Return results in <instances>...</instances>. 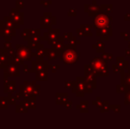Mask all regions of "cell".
<instances>
[{
    "mask_svg": "<svg viewBox=\"0 0 130 129\" xmlns=\"http://www.w3.org/2000/svg\"><path fill=\"white\" fill-rule=\"evenodd\" d=\"M15 107V112L17 113H27V112H28V108L23 103H20V104H17Z\"/></svg>",
    "mask_w": 130,
    "mask_h": 129,
    "instance_id": "603a6c76",
    "label": "cell"
},
{
    "mask_svg": "<svg viewBox=\"0 0 130 129\" xmlns=\"http://www.w3.org/2000/svg\"><path fill=\"white\" fill-rule=\"evenodd\" d=\"M73 84H74V82H71V81H66L65 82V88H73Z\"/></svg>",
    "mask_w": 130,
    "mask_h": 129,
    "instance_id": "f35d334b",
    "label": "cell"
},
{
    "mask_svg": "<svg viewBox=\"0 0 130 129\" xmlns=\"http://www.w3.org/2000/svg\"><path fill=\"white\" fill-rule=\"evenodd\" d=\"M36 97H34V96H31V97H23V99L21 100L20 103L25 104L28 109L35 110V109L36 108Z\"/></svg>",
    "mask_w": 130,
    "mask_h": 129,
    "instance_id": "5bb4252c",
    "label": "cell"
},
{
    "mask_svg": "<svg viewBox=\"0 0 130 129\" xmlns=\"http://www.w3.org/2000/svg\"><path fill=\"white\" fill-rule=\"evenodd\" d=\"M60 58L66 65L74 64L78 60V54L76 51L75 46L70 44L65 45L63 50L61 51V54H60Z\"/></svg>",
    "mask_w": 130,
    "mask_h": 129,
    "instance_id": "6da1fadb",
    "label": "cell"
},
{
    "mask_svg": "<svg viewBox=\"0 0 130 129\" xmlns=\"http://www.w3.org/2000/svg\"><path fill=\"white\" fill-rule=\"evenodd\" d=\"M76 15V11L74 9L71 8L68 12V16H71V17H74V16Z\"/></svg>",
    "mask_w": 130,
    "mask_h": 129,
    "instance_id": "74e56055",
    "label": "cell"
},
{
    "mask_svg": "<svg viewBox=\"0 0 130 129\" xmlns=\"http://www.w3.org/2000/svg\"><path fill=\"white\" fill-rule=\"evenodd\" d=\"M58 39H59V29H52V28L48 29V32H45L43 37H41V40L48 41V43L51 45L55 44Z\"/></svg>",
    "mask_w": 130,
    "mask_h": 129,
    "instance_id": "ba28073f",
    "label": "cell"
},
{
    "mask_svg": "<svg viewBox=\"0 0 130 129\" xmlns=\"http://www.w3.org/2000/svg\"><path fill=\"white\" fill-rule=\"evenodd\" d=\"M20 75H21L20 65H18L13 61H12L4 69V78L5 79H8L9 77H20Z\"/></svg>",
    "mask_w": 130,
    "mask_h": 129,
    "instance_id": "8992f818",
    "label": "cell"
},
{
    "mask_svg": "<svg viewBox=\"0 0 130 129\" xmlns=\"http://www.w3.org/2000/svg\"><path fill=\"white\" fill-rule=\"evenodd\" d=\"M7 54H8L9 56H10L11 58H12L13 56H15L16 55V50L15 49H10V50H7Z\"/></svg>",
    "mask_w": 130,
    "mask_h": 129,
    "instance_id": "836d02e7",
    "label": "cell"
},
{
    "mask_svg": "<svg viewBox=\"0 0 130 129\" xmlns=\"http://www.w3.org/2000/svg\"><path fill=\"white\" fill-rule=\"evenodd\" d=\"M9 17L15 23L19 25L24 24V13L20 11V9L18 8H13L12 10V12L9 13Z\"/></svg>",
    "mask_w": 130,
    "mask_h": 129,
    "instance_id": "30bf717a",
    "label": "cell"
},
{
    "mask_svg": "<svg viewBox=\"0 0 130 129\" xmlns=\"http://www.w3.org/2000/svg\"><path fill=\"white\" fill-rule=\"evenodd\" d=\"M40 41H41V37L40 35H35V36H30L29 39L27 40V43H28V46L30 47L33 50H36V49L40 48V47H43V44H40Z\"/></svg>",
    "mask_w": 130,
    "mask_h": 129,
    "instance_id": "4fadbf2b",
    "label": "cell"
},
{
    "mask_svg": "<svg viewBox=\"0 0 130 129\" xmlns=\"http://www.w3.org/2000/svg\"><path fill=\"white\" fill-rule=\"evenodd\" d=\"M6 100L8 102L9 105H14L16 103V101H18L15 97H12V93L8 94V96L6 97Z\"/></svg>",
    "mask_w": 130,
    "mask_h": 129,
    "instance_id": "484cf974",
    "label": "cell"
},
{
    "mask_svg": "<svg viewBox=\"0 0 130 129\" xmlns=\"http://www.w3.org/2000/svg\"><path fill=\"white\" fill-rule=\"evenodd\" d=\"M40 4L43 5H44L45 7H48L50 5H52V1H51V0H48V1H44V0H41L40 1Z\"/></svg>",
    "mask_w": 130,
    "mask_h": 129,
    "instance_id": "d590c367",
    "label": "cell"
},
{
    "mask_svg": "<svg viewBox=\"0 0 130 129\" xmlns=\"http://www.w3.org/2000/svg\"><path fill=\"white\" fill-rule=\"evenodd\" d=\"M64 106H65L67 109L71 108V106H72V102H70V101H68V100H67V101L64 103Z\"/></svg>",
    "mask_w": 130,
    "mask_h": 129,
    "instance_id": "ab89813d",
    "label": "cell"
},
{
    "mask_svg": "<svg viewBox=\"0 0 130 129\" xmlns=\"http://www.w3.org/2000/svg\"><path fill=\"white\" fill-rule=\"evenodd\" d=\"M15 50L16 54L25 61H32V59L35 58V52L33 51V49H31L28 45L24 46V45L17 44L15 46Z\"/></svg>",
    "mask_w": 130,
    "mask_h": 129,
    "instance_id": "277c9868",
    "label": "cell"
},
{
    "mask_svg": "<svg viewBox=\"0 0 130 129\" xmlns=\"http://www.w3.org/2000/svg\"><path fill=\"white\" fill-rule=\"evenodd\" d=\"M59 68V65H52V67H51V69H52V72H56V70L57 69H58Z\"/></svg>",
    "mask_w": 130,
    "mask_h": 129,
    "instance_id": "b9f144b4",
    "label": "cell"
},
{
    "mask_svg": "<svg viewBox=\"0 0 130 129\" xmlns=\"http://www.w3.org/2000/svg\"><path fill=\"white\" fill-rule=\"evenodd\" d=\"M35 59H37V60H44L45 59L44 46L36 49V51H35Z\"/></svg>",
    "mask_w": 130,
    "mask_h": 129,
    "instance_id": "44dd1931",
    "label": "cell"
},
{
    "mask_svg": "<svg viewBox=\"0 0 130 129\" xmlns=\"http://www.w3.org/2000/svg\"><path fill=\"white\" fill-rule=\"evenodd\" d=\"M5 26L10 28H14V29H19V28H21V25L14 22V21L9 17V15L5 16L3 21H0V28H1V27H5Z\"/></svg>",
    "mask_w": 130,
    "mask_h": 129,
    "instance_id": "7c38bea8",
    "label": "cell"
},
{
    "mask_svg": "<svg viewBox=\"0 0 130 129\" xmlns=\"http://www.w3.org/2000/svg\"><path fill=\"white\" fill-rule=\"evenodd\" d=\"M15 4H16V8L18 9H22L24 7V1L23 0H17Z\"/></svg>",
    "mask_w": 130,
    "mask_h": 129,
    "instance_id": "4dcf8cb0",
    "label": "cell"
},
{
    "mask_svg": "<svg viewBox=\"0 0 130 129\" xmlns=\"http://www.w3.org/2000/svg\"><path fill=\"white\" fill-rule=\"evenodd\" d=\"M40 86L36 84V81H24L20 86V92L24 97H38L39 96Z\"/></svg>",
    "mask_w": 130,
    "mask_h": 129,
    "instance_id": "7a4b0ae2",
    "label": "cell"
},
{
    "mask_svg": "<svg viewBox=\"0 0 130 129\" xmlns=\"http://www.w3.org/2000/svg\"><path fill=\"white\" fill-rule=\"evenodd\" d=\"M48 69H43V70L37 71L36 72V81H48Z\"/></svg>",
    "mask_w": 130,
    "mask_h": 129,
    "instance_id": "e0dca14e",
    "label": "cell"
},
{
    "mask_svg": "<svg viewBox=\"0 0 130 129\" xmlns=\"http://www.w3.org/2000/svg\"><path fill=\"white\" fill-rule=\"evenodd\" d=\"M90 67L98 75L106 76L108 74V66L103 59L96 58L90 62Z\"/></svg>",
    "mask_w": 130,
    "mask_h": 129,
    "instance_id": "3957f363",
    "label": "cell"
},
{
    "mask_svg": "<svg viewBox=\"0 0 130 129\" xmlns=\"http://www.w3.org/2000/svg\"><path fill=\"white\" fill-rule=\"evenodd\" d=\"M64 40H65V38H62V37H59V39L58 40V41L56 42V43L55 44L52 45V48L54 49L56 51H58L59 54H61V51L63 50L64 47H65V44H64Z\"/></svg>",
    "mask_w": 130,
    "mask_h": 129,
    "instance_id": "ffe728a7",
    "label": "cell"
},
{
    "mask_svg": "<svg viewBox=\"0 0 130 129\" xmlns=\"http://www.w3.org/2000/svg\"><path fill=\"white\" fill-rule=\"evenodd\" d=\"M9 106V103L6 100V97H0V109H7Z\"/></svg>",
    "mask_w": 130,
    "mask_h": 129,
    "instance_id": "d4e9b609",
    "label": "cell"
},
{
    "mask_svg": "<svg viewBox=\"0 0 130 129\" xmlns=\"http://www.w3.org/2000/svg\"><path fill=\"white\" fill-rule=\"evenodd\" d=\"M125 103H126V104H130V90L126 93V96H125Z\"/></svg>",
    "mask_w": 130,
    "mask_h": 129,
    "instance_id": "e575fe53",
    "label": "cell"
},
{
    "mask_svg": "<svg viewBox=\"0 0 130 129\" xmlns=\"http://www.w3.org/2000/svg\"><path fill=\"white\" fill-rule=\"evenodd\" d=\"M5 51H6V50H5V48H4V49H1V48H0V55H1V54L3 53V52H5Z\"/></svg>",
    "mask_w": 130,
    "mask_h": 129,
    "instance_id": "7bdbcfd3",
    "label": "cell"
},
{
    "mask_svg": "<svg viewBox=\"0 0 130 129\" xmlns=\"http://www.w3.org/2000/svg\"><path fill=\"white\" fill-rule=\"evenodd\" d=\"M71 37H72V33H65V34H64V38H65V39L68 40L69 38H71Z\"/></svg>",
    "mask_w": 130,
    "mask_h": 129,
    "instance_id": "60d3db41",
    "label": "cell"
},
{
    "mask_svg": "<svg viewBox=\"0 0 130 129\" xmlns=\"http://www.w3.org/2000/svg\"><path fill=\"white\" fill-rule=\"evenodd\" d=\"M53 24H56V17L52 16V12H44L43 16L40 17V27L44 29L52 28Z\"/></svg>",
    "mask_w": 130,
    "mask_h": 129,
    "instance_id": "52a82bcc",
    "label": "cell"
},
{
    "mask_svg": "<svg viewBox=\"0 0 130 129\" xmlns=\"http://www.w3.org/2000/svg\"><path fill=\"white\" fill-rule=\"evenodd\" d=\"M31 72H36L37 71L43 70V69H51L52 65L48 64V61L45 60H35L31 61Z\"/></svg>",
    "mask_w": 130,
    "mask_h": 129,
    "instance_id": "9c48e42d",
    "label": "cell"
},
{
    "mask_svg": "<svg viewBox=\"0 0 130 129\" xmlns=\"http://www.w3.org/2000/svg\"><path fill=\"white\" fill-rule=\"evenodd\" d=\"M44 54H45V58L48 59V61L51 60H54L56 59L58 56H60V54L58 51L54 50V49H44Z\"/></svg>",
    "mask_w": 130,
    "mask_h": 129,
    "instance_id": "ac0fdd59",
    "label": "cell"
},
{
    "mask_svg": "<svg viewBox=\"0 0 130 129\" xmlns=\"http://www.w3.org/2000/svg\"><path fill=\"white\" fill-rule=\"evenodd\" d=\"M67 94L66 93H58L56 96V103L58 105L60 104H64L67 101Z\"/></svg>",
    "mask_w": 130,
    "mask_h": 129,
    "instance_id": "7402d4cb",
    "label": "cell"
},
{
    "mask_svg": "<svg viewBox=\"0 0 130 129\" xmlns=\"http://www.w3.org/2000/svg\"><path fill=\"white\" fill-rule=\"evenodd\" d=\"M123 83L126 86L130 87V74H125V77L123 78Z\"/></svg>",
    "mask_w": 130,
    "mask_h": 129,
    "instance_id": "f1b7e54d",
    "label": "cell"
},
{
    "mask_svg": "<svg viewBox=\"0 0 130 129\" xmlns=\"http://www.w3.org/2000/svg\"><path fill=\"white\" fill-rule=\"evenodd\" d=\"M21 36L23 37L24 41H27L30 37V31H29V28H25L24 30L21 33Z\"/></svg>",
    "mask_w": 130,
    "mask_h": 129,
    "instance_id": "4316f807",
    "label": "cell"
},
{
    "mask_svg": "<svg viewBox=\"0 0 130 129\" xmlns=\"http://www.w3.org/2000/svg\"><path fill=\"white\" fill-rule=\"evenodd\" d=\"M16 30L14 28H10L7 27H1L0 28V36L4 37L5 41H11L12 37L16 36Z\"/></svg>",
    "mask_w": 130,
    "mask_h": 129,
    "instance_id": "8fae6325",
    "label": "cell"
},
{
    "mask_svg": "<svg viewBox=\"0 0 130 129\" xmlns=\"http://www.w3.org/2000/svg\"><path fill=\"white\" fill-rule=\"evenodd\" d=\"M4 92L6 94L14 93L16 90V81H8L5 79V85H4Z\"/></svg>",
    "mask_w": 130,
    "mask_h": 129,
    "instance_id": "9a60e30c",
    "label": "cell"
},
{
    "mask_svg": "<svg viewBox=\"0 0 130 129\" xmlns=\"http://www.w3.org/2000/svg\"><path fill=\"white\" fill-rule=\"evenodd\" d=\"M96 34L100 37H103L107 39L110 35L111 34V28H98L96 29Z\"/></svg>",
    "mask_w": 130,
    "mask_h": 129,
    "instance_id": "d6986e66",
    "label": "cell"
},
{
    "mask_svg": "<svg viewBox=\"0 0 130 129\" xmlns=\"http://www.w3.org/2000/svg\"><path fill=\"white\" fill-rule=\"evenodd\" d=\"M12 62V58L7 54L6 51L3 52L0 55V69H5Z\"/></svg>",
    "mask_w": 130,
    "mask_h": 129,
    "instance_id": "2e32d148",
    "label": "cell"
},
{
    "mask_svg": "<svg viewBox=\"0 0 130 129\" xmlns=\"http://www.w3.org/2000/svg\"><path fill=\"white\" fill-rule=\"evenodd\" d=\"M23 70H24V72H28V73H31V67L30 66H28L27 65H24V67H23Z\"/></svg>",
    "mask_w": 130,
    "mask_h": 129,
    "instance_id": "8d00e7d4",
    "label": "cell"
},
{
    "mask_svg": "<svg viewBox=\"0 0 130 129\" xmlns=\"http://www.w3.org/2000/svg\"><path fill=\"white\" fill-rule=\"evenodd\" d=\"M12 61H13V62L17 63L18 65H25V60L24 59H22L21 58H20L19 56L16 54L15 56H13V57L12 58Z\"/></svg>",
    "mask_w": 130,
    "mask_h": 129,
    "instance_id": "cb8c5ba5",
    "label": "cell"
},
{
    "mask_svg": "<svg viewBox=\"0 0 130 129\" xmlns=\"http://www.w3.org/2000/svg\"><path fill=\"white\" fill-rule=\"evenodd\" d=\"M4 48L6 50V51L8 50H10V49H12V43H11V41H5V43H4Z\"/></svg>",
    "mask_w": 130,
    "mask_h": 129,
    "instance_id": "f546056e",
    "label": "cell"
},
{
    "mask_svg": "<svg viewBox=\"0 0 130 129\" xmlns=\"http://www.w3.org/2000/svg\"><path fill=\"white\" fill-rule=\"evenodd\" d=\"M111 19L104 13H98L95 15L94 26L96 29L104 28H111Z\"/></svg>",
    "mask_w": 130,
    "mask_h": 129,
    "instance_id": "5b68a950",
    "label": "cell"
},
{
    "mask_svg": "<svg viewBox=\"0 0 130 129\" xmlns=\"http://www.w3.org/2000/svg\"><path fill=\"white\" fill-rule=\"evenodd\" d=\"M29 31H30V36L40 35V29H31V28H29Z\"/></svg>",
    "mask_w": 130,
    "mask_h": 129,
    "instance_id": "1f68e13d",
    "label": "cell"
},
{
    "mask_svg": "<svg viewBox=\"0 0 130 129\" xmlns=\"http://www.w3.org/2000/svg\"><path fill=\"white\" fill-rule=\"evenodd\" d=\"M96 46L98 47V48H96L98 52H102L104 50V45L101 42H98V43H96Z\"/></svg>",
    "mask_w": 130,
    "mask_h": 129,
    "instance_id": "d6a6232c",
    "label": "cell"
},
{
    "mask_svg": "<svg viewBox=\"0 0 130 129\" xmlns=\"http://www.w3.org/2000/svg\"><path fill=\"white\" fill-rule=\"evenodd\" d=\"M79 43H80V42L77 41L75 37H73V36H72V37L68 39V44H70V45L75 46L76 44H79Z\"/></svg>",
    "mask_w": 130,
    "mask_h": 129,
    "instance_id": "83f0119b",
    "label": "cell"
}]
</instances>
